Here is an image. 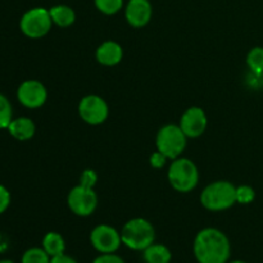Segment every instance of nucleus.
<instances>
[{
    "label": "nucleus",
    "mask_w": 263,
    "mask_h": 263,
    "mask_svg": "<svg viewBox=\"0 0 263 263\" xmlns=\"http://www.w3.org/2000/svg\"><path fill=\"white\" fill-rule=\"evenodd\" d=\"M121 239L123 246L128 249L143 252L156 240V230L148 220L136 217L123 225Z\"/></svg>",
    "instance_id": "7ed1b4c3"
},
{
    "label": "nucleus",
    "mask_w": 263,
    "mask_h": 263,
    "mask_svg": "<svg viewBox=\"0 0 263 263\" xmlns=\"http://www.w3.org/2000/svg\"><path fill=\"white\" fill-rule=\"evenodd\" d=\"M167 177L170 185L179 193L192 192L199 182V172L195 163L189 158L182 157L172 161Z\"/></svg>",
    "instance_id": "20e7f679"
},
{
    "label": "nucleus",
    "mask_w": 263,
    "mask_h": 263,
    "mask_svg": "<svg viewBox=\"0 0 263 263\" xmlns=\"http://www.w3.org/2000/svg\"><path fill=\"white\" fill-rule=\"evenodd\" d=\"M13 120L12 104L7 97L0 94V128H8Z\"/></svg>",
    "instance_id": "412c9836"
},
{
    "label": "nucleus",
    "mask_w": 263,
    "mask_h": 263,
    "mask_svg": "<svg viewBox=\"0 0 263 263\" xmlns=\"http://www.w3.org/2000/svg\"><path fill=\"white\" fill-rule=\"evenodd\" d=\"M94 2L97 9L107 15L116 14L123 7V0H94Z\"/></svg>",
    "instance_id": "aec40b11"
},
{
    "label": "nucleus",
    "mask_w": 263,
    "mask_h": 263,
    "mask_svg": "<svg viewBox=\"0 0 263 263\" xmlns=\"http://www.w3.org/2000/svg\"><path fill=\"white\" fill-rule=\"evenodd\" d=\"M53 26L50 12L45 8H32L22 15L20 28L25 36L30 39H41L49 33Z\"/></svg>",
    "instance_id": "423d86ee"
},
{
    "label": "nucleus",
    "mask_w": 263,
    "mask_h": 263,
    "mask_svg": "<svg viewBox=\"0 0 263 263\" xmlns=\"http://www.w3.org/2000/svg\"><path fill=\"white\" fill-rule=\"evenodd\" d=\"M98 181V175L94 170L87 168L81 174V177H80V185L86 187H94L95 184Z\"/></svg>",
    "instance_id": "5701e85b"
},
{
    "label": "nucleus",
    "mask_w": 263,
    "mask_h": 263,
    "mask_svg": "<svg viewBox=\"0 0 263 263\" xmlns=\"http://www.w3.org/2000/svg\"><path fill=\"white\" fill-rule=\"evenodd\" d=\"M92 263H126L122 257L117 256L116 253H100Z\"/></svg>",
    "instance_id": "b1692460"
},
{
    "label": "nucleus",
    "mask_w": 263,
    "mask_h": 263,
    "mask_svg": "<svg viewBox=\"0 0 263 263\" xmlns=\"http://www.w3.org/2000/svg\"><path fill=\"white\" fill-rule=\"evenodd\" d=\"M153 8L149 0H130L126 5L125 17L128 25L135 28H141L152 20Z\"/></svg>",
    "instance_id": "f8f14e48"
},
{
    "label": "nucleus",
    "mask_w": 263,
    "mask_h": 263,
    "mask_svg": "<svg viewBox=\"0 0 263 263\" xmlns=\"http://www.w3.org/2000/svg\"><path fill=\"white\" fill-rule=\"evenodd\" d=\"M51 257L49 256L44 248H33L27 249L25 253L22 254V259L21 263H49L50 262Z\"/></svg>",
    "instance_id": "a211bd4d"
},
{
    "label": "nucleus",
    "mask_w": 263,
    "mask_h": 263,
    "mask_svg": "<svg viewBox=\"0 0 263 263\" xmlns=\"http://www.w3.org/2000/svg\"><path fill=\"white\" fill-rule=\"evenodd\" d=\"M43 248L45 249L46 253L50 257L59 256L63 254L66 251V241H64L63 236L55 231H50L46 234L43 239Z\"/></svg>",
    "instance_id": "f3484780"
},
{
    "label": "nucleus",
    "mask_w": 263,
    "mask_h": 263,
    "mask_svg": "<svg viewBox=\"0 0 263 263\" xmlns=\"http://www.w3.org/2000/svg\"><path fill=\"white\" fill-rule=\"evenodd\" d=\"M90 243L99 253H116L122 244L121 233L109 225L95 226L90 233Z\"/></svg>",
    "instance_id": "1a4fd4ad"
},
{
    "label": "nucleus",
    "mask_w": 263,
    "mask_h": 263,
    "mask_svg": "<svg viewBox=\"0 0 263 263\" xmlns=\"http://www.w3.org/2000/svg\"><path fill=\"white\" fill-rule=\"evenodd\" d=\"M193 252L198 263H228L231 246L225 233L215 228H205L195 236Z\"/></svg>",
    "instance_id": "f257e3e1"
},
{
    "label": "nucleus",
    "mask_w": 263,
    "mask_h": 263,
    "mask_svg": "<svg viewBox=\"0 0 263 263\" xmlns=\"http://www.w3.org/2000/svg\"><path fill=\"white\" fill-rule=\"evenodd\" d=\"M49 263H77L76 259L72 258V257L67 256V254H59V256L51 257L50 262Z\"/></svg>",
    "instance_id": "bb28decb"
},
{
    "label": "nucleus",
    "mask_w": 263,
    "mask_h": 263,
    "mask_svg": "<svg viewBox=\"0 0 263 263\" xmlns=\"http://www.w3.org/2000/svg\"><path fill=\"white\" fill-rule=\"evenodd\" d=\"M17 98L23 107L36 109L45 104L48 99V91L46 87L37 80H26L18 87Z\"/></svg>",
    "instance_id": "9d476101"
},
{
    "label": "nucleus",
    "mask_w": 263,
    "mask_h": 263,
    "mask_svg": "<svg viewBox=\"0 0 263 263\" xmlns=\"http://www.w3.org/2000/svg\"><path fill=\"white\" fill-rule=\"evenodd\" d=\"M207 115L199 107H192L184 112L180 118V128L187 138H199L207 128Z\"/></svg>",
    "instance_id": "9b49d317"
},
{
    "label": "nucleus",
    "mask_w": 263,
    "mask_h": 263,
    "mask_svg": "<svg viewBox=\"0 0 263 263\" xmlns=\"http://www.w3.org/2000/svg\"><path fill=\"white\" fill-rule=\"evenodd\" d=\"M187 136L177 125H166L158 131L156 138L157 151L168 159H176L186 148Z\"/></svg>",
    "instance_id": "39448f33"
},
{
    "label": "nucleus",
    "mask_w": 263,
    "mask_h": 263,
    "mask_svg": "<svg viewBox=\"0 0 263 263\" xmlns=\"http://www.w3.org/2000/svg\"><path fill=\"white\" fill-rule=\"evenodd\" d=\"M10 204V193L3 185H0V215L8 210Z\"/></svg>",
    "instance_id": "a878e982"
},
{
    "label": "nucleus",
    "mask_w": 263,
    "mask_h": 263,
    "mask_svg": "<svg viewBox=\"0 0 263 263\" xmlns=\"http://www.w3.org/2000/svg\"><path fill=\"white\" fill-rule=\"evenodd\" d=\"M79 115L87 125L98 126L107 121L109 116V107L102 97L90 94L80 100Z\"/></svg>",
    "instance_id": "6e6552de"
},
{
    "label": "nucleus",
    "mask_w": 263,
    "mask_h": 263,
    "mask_svg": "<svg viewBox=\"0 0 263 263\" xmlns=\"http://www.w3.org/2000/svg\"><path fill=\"white\" fill-rule=\"evenodd\" d=\"M0 263H14V262L10 261V259H3V261H0Z\"/></svg>",
    "instance_id": "cd10ccee"
},
{
    "label": "nucleus",
    "mask_w": 263,
    "mask_h": 263,
    "mask_svg": "<svg viewBox=\"0 0 263 263\" xmlns=\"http://www.w3.org/2000/svg\"><path fill=\"white\" fill-rule=\"evenodd\" d=\"M67 204L72 213L79 217H87L97 210L98 195L94 192V187H86L79 184L68 193Z\"/></svg>",
    "instance_id": "0eeeda50"
},
{
    "label": "nucleus",
    "mask_w": 263,
    "mask_h": 263,
    "mask_svg": "<svg viewBox=\"0 0 263 263\" xmlns=\"http://www.w3.org/2000/svg\"><path fill=\"white\" fill-rule=\"evenodd\" d=\"M8 131L14 139L20 141H26L32 139L35 135L36 126L33 121L28 117H20L12 120L10 125L8 126Z\"/></svg>",
    "instance_id": "4468645a"
},
{
    "label": "nucleus",
    "mask_w": 263,
    "mask_h": 263,
    "mask_svg": "<svg viewBox=\"0 0 263 263\" xmlns=\"http://www.w3.org/2000/svg\"><path fill=\"white\" fill-rule=\"evenodd\" d=\"M247 64L254 73L263 72V48L256 46L247 55Z\"/></svg>",
    "instance_id": "6ab92c4d"
},
{
    "label": "nucleus",
    "mask_w": 263,
    "mask_h": 263,
    "mask_svg": "<svg viewBox=\"0 0 263 263\" xmlns=\"http://www.w3.org/2000/svg\"><path fill=\"white\" fill-rule=\"evenodd\" d=\"M200 203L211 212H221L236 203V187L230 181L220 180L211 182L200 194Z\"/></svg>",
    "instance_id": "f03ea898"
},
{
    "label": "nucleus",
    "mask_w": 263,
    "mask_h": 263,
    "mask_svg": "<svg viewBox=\"0 0 263 263\" xmlns=\"http://www.w3.org/2000/svg\"><path fill=\"white\" fill-rule=\"evenodd\" d=\"M50 12L51 21H53V25H57L58 27L66 28L69 26L73 25L74 20H76V14H74V10L71 7L64 4L54 5L49 9Z\"/></svg>",
    "instance_id": "2eb2a0df"
},
{
    "label": "nucleus",
    "mask_w": 263,
    "mask_h": 263,
    "mask_svg": "<svg viewBox=\"0 0 263 263\" xmlns=\"http://www.w3.org/2000/svg\"><path fill=\"white\" fill-rule=\"evenodd\" d=\"M143 257L146 263H170L172 259V253L163 244L153 243L144 249Z\"/></svg>",
    "instance_id": "dca6fc26"
},
{
    "label": "nucleus",
    "mask_w": 263,
    "mask_h": 263,
    "mask_svg": "<svg viewBox=\"0 0 263 263\" xmlns=\"http://www.w3.org/2000/svg\"><path fill=\"white\" fill-rule=\"evenodd\" d=\"M167 157L164 154H162L161 152H154L153 154L149 158V162H151V166L156 170H161L166 166V162H167Z\"/></svg>",
    "instance_id": "393cba45"
},
{
    "label": "nucleus",
    "mask_w": 263,
    "mask_h": 263,
    "mask_svg": "<svg viewBox=\"0 0 263 263\" xmlns=\"http://www.w3.org/2000/svg\"><path fill=\"white\" fill-rule=\"evenodd\" d=\"M95 57H97V61L99 62L100 64L107 67H112L122 61L123 49L122 46L118 43H116V41L108 40L98 46Z\"/></svg>",
    "instance_id": "ddd939ff"
},
{
    "label": "nucleus",
    "mask_w": 263,
    "mask_h": 263,
    "mask_svg": "<svg viewBox=\"0 0 263 263\" xmlns=\"http://www.w3.org/2000/svg\"><path fill=\"white\" fill-rule=\"evenodd\" d=\"M228 263H247V262L240 261V259H236V261H231V262H228Z\"/></svg>",
    "instance_id": "c85d7f7f"
},
{
    "label": "nucleus",
    "mask_w": 263,
    "mask_h": 263,
    "mask_svg": "<svg viewBox=\"0 0 263 263\" xmlns=\"http://www.w3.org/2000/svg\"><path fill=\"white\" fill-rule=\"evenodd\" d=\"M256 198V192L249 185H240L236 187V203L239 204H251Z\"/></svg>",
    "instance_id": "4be33fe9"
}]
</instances>
